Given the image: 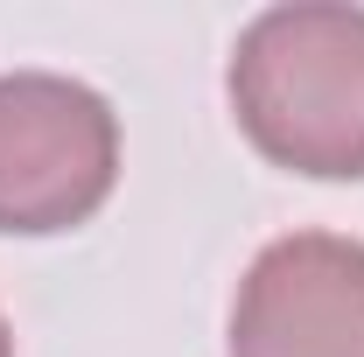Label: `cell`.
Instances as JSON below:
<instances>
[{
	"mask_svg": "<svg viewBox=\"0 0 364 357\" xmlns=\"http://www.w3.org/2000/svg\"><path fill=\"white\" fill-rule=\"evenodd\" d=\"M119 182V112L77 78H0V231L56 238L105 211Z\"/></svg>",
	"mask_w": 364,
	"mask_h": 357,
	"instance_id": "obj_2",
	"label": "cell"
},
{
	"mask_svg": "<svg viewBox=\"0 0 364 357\" xmlns=\"http://www.w3.org/2000/svg\"><path fill=\"white\" fill-rule=\"evenodd\" d=\"M225 357H364V238H267L238 273Z\"/></svg>",
	"mask_w": 364,
	"mask_h": 357,
	"instance_id": "obj_3",
	"label": "cell"
},
{
	"mask_svg": "<svg viewBox=\"0 0 364 357\" xmlns=\"http://www.w3.org/2000/svg\"><path fill=\"white\" fill-rule=\"evenodd\" d=\"M225 98L252 154L309 182H364V7L294 0L238 28Z\"/></svg>",
	"mask_w": 364,
	"mask_h": 357,
	"instance_id": "obj_1",
	"label": "cell"
},
{
	"mask_svg": "<svg viewBox=\"0 0 364 357\" xmlns=\"http://www.w3.org/2000/svg\"><path fill=\"white\" fill-rule=\"evenodd\" d=\"M0 357H14V329H7V315H0Z\"/></svg>",
	"mask_w": 364,
	"mask_h": 357,
	"instance_id": "obj_4",
	"label": "cell"
}]
</instances>
